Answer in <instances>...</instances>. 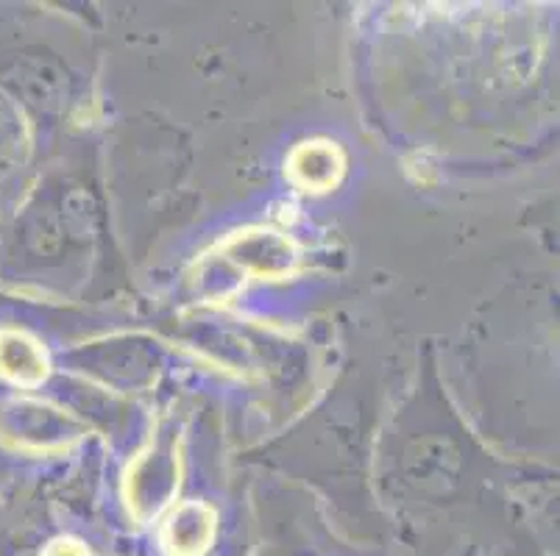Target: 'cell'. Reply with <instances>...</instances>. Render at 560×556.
Returning a JSON list of instances; mask_svg holds the SVG:
<instances>
[{
  "label": "cell",
  "mask_w": 560,
  "mask_h": 556,
  "mask_svg": "<svg viewBox=\"0 0 560 556\" xmlns=\"http://www.w3.org/2000/svg\"><path fill=\"white\" fill-rule=\"evenodd\" d=\"M343 156L329 142H304L290 159V176L307 192L332 190L343 176Z\"/></svg>",
  "instance_id": "3"
},
{
  "label": "cell",
  "mask_w": 560,
  "mask_h": 556,
  "mask_svg": "<svg viewBox=\"0 0 560 556\" xmlns=\"http://www.w3.org/2000/svg\"><path fill=\"white\" fill-rule=\"evenodd\" d=\"M48 374V359L37 340L23 331H0V379L20 387L39 385Z\"/></svg>",
  "instance_id": "2"
},
{
  "label": "cell",
  "mask_w": 560,
  "mask_h": 556,
  "mask_svg": "<svg viewBox=\"0 0 560 556\" xmlns=\"http://www.w3.org/2000/svg\"><path fill=\"white\" fill-rule=\"evenodd\" d=\"M215 537V512L203 504H185L167 518L162 545L171 556H201Z\"/></svg>",
  "instance_id": "1"
},
{
  "label": "cell",
  "mask_w": 560,
  "mask_h": 556,
  "mask_svg": "<svg viewBox=\"0 0 560 556\" xmlns=\"http://www.w3.org/2000/svg\"><path fill=\"white\" fill-rule=\"evenodd\" d=\"M45 556H86V551L79 543H73V540H59V543H54L45 551Z\"/></svg>",
  "instance_id": "4"
}]
</instances>
